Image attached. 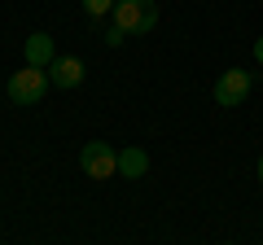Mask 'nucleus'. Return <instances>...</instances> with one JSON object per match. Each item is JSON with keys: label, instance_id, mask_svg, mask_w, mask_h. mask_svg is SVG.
<instances>
[{"label": "nucleus", "instance_id": "nucleus-1", "mask_svg": "<svg viewBox=\"0 0 263 245\" xmlns=\"http://www.w3.org/2000/svg\"><path fill=\"white\" fill-rule=\"evenodd\" d=\"M114 27H123L127 35H149L158 27V5L154 0H114Z\"/></svg>", "mask_w": 263, "mask_h": 245}, {"label": "nucleus", "instance_id": "nucleus-2", "mask_svg": "<svg viewBox=\"0 0 263 245\" xmlns=\"http://www.w3.org/2000/svg\"><path fill=\"white\" fill-rule=\"evenodd\" d=\"M48 88H53V79H48L44 66H22L18 75H9V101L13 105H40Z\"/></svg>", "mask_w": 263, "mask_h": 245}, {"label": "nucleus", "instance_id": "nucleus-3", "mask_svg": "<svg viewBox=\"0 0 263 245\" xmlns=\"http://www.w3.org/2000/svg\"><path fill=\"white\" fill-rule=\"evenodd\" d=\"M79 171H84L88 179H114L119 175V149L105 140H88L84 149H79Z\"/></svg>", "mask_w": 263, "mask_h": 245}, {"label": "nucleus", "instance_id": "nucleus-4", "mask_svg": "<svg viewBox=\"0 0 263 245\" xmlns=\"http://www.w3.org/2000/svg\"><path fill=\"white\" fill-rule=\"evenodd\" d=\"M246 96H250V70L233 66V70H224V75L215 79V101L224 105V110H237V105H246Z\"/></svg>", "mask_w": 263, "mask_h": 245}, {"label": "nucleus", "instance_id": "nucleus-5", "mask_svg": "<svg viewBox=\"0 0 263 245\" xmlns=\"http://www.w3.org/2000/svg\"><path fill=\"white\" fill-rule=\"evenodd\" d=\"M22 57H27V66H53V57H57V44L48 31H35V35H27V44H22Z\"/></svg>", "mask_w": 263, "mask_h": 245}, {"label": "nucleus", "instance_id": "nucleus-6", "mask_svg": "<svg viewBox=\"0 0 263 245\" xmlns=\"http://www.w3.org/2000/svg\"><path fill=\"white\" fill-rule=\"evenodd\" d=\"M48 79H53V88H79L84 84V62L79 57H53V66H48Z\"/></svg>", "mask_w": 263, "mask_h": 245}, {"label": "nucleus", "instance_id": "nucleus-7", "mask_svg": "<svg viewBox=\"0 0 263 245\" xmlns=\"http://www.w3.org/2000/svg\"><path fill=\"white\" fill-rule=\"evenodd\" d=\"M145 171H149V153H145L141 145L119 149V179H141Z\"/></svg>", "mask_w": 263, "mask_h": 245}, {"label": "nucleus", "instance_id": "nucleus-8", "mask_svg": "<svg viewBox=\"0 0 263 245\" xmlns=\"http://www.w3.org/2000/svg\"><path fill=\"white\" fill-rule=\"evenodd\" d=\"M79 5L88 9V18H101V13H110V9H114V0H79Z\"/></svg>", "mask_w": 263, "mask_h": 245}, {"label": "nucleus", "instance_id": "nucleus-9", "mask_svg": "<svg viewBox=\"0 0 263 245\" xmlns=\"http://www.w3.org/2000/svg\"><path fill=\"white\" fill-rule=\"evenodd\" d=\"M123 39H127V31H123V27H110V31H105V44H110V48H119Z\"/></svg>", "mask_w": 263, "mask_h": 245}, {"label": "nucleus", "instance_id": "nucleus-10", "mask_svg": "<svg viewBox=\"0 0 263 245\" xmlns=\"http://www.w3.org/2000/svg\"><path fill=\"white\" fill-rule=\"evenodd\" d=\"M254 62H259V66H263V35L254 39Z\"/></svg>", "mask_w": 263, "mask_h": 245}, {"label": "nucleus", "instance_id": "nucleus-11", "mask_svg": "<svg viewBox=\"0 0 263 245\" xmlns=\"http://www.w3.org/2000/svg\"><path fill=\"white\" fill-rule=\"evenodd\" d=\"M254 171H259V184H263V153H259V167H254Z\"/></svg>", "mask_w": 263, "mask_h": 245}]
</instances>
